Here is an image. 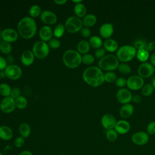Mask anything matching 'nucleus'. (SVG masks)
<instances>
[{"label":"nucleus","mask_w":155,"mask_h":155,"mask_svg":"<svg viewBox=\"0 0 155 155\" xmlns=\"http://www.w3.org/2000/svg\"><path fill=\"white\" fill-rule=\"evenodd\" d=\"M94 62V57L93 54L87 53L82 56V62L85 65H91Z\"/></svg>","instance_id":"obj_38"},{"label":"nucleus","mask_w":155,"mask_h":155,"mask_svg":"<svg viewBox=\"0 0 155 155\" xmlns=\"http://www.w3.org/2000/svg\"><path fill=\"white\" fill-rule=\"evenodd\" d=\"M24 138L20 136L16 137L14 140V145L16 148H21L24 145Z\"/></svg>","instance_id":"obj_42"},{"label":"nucleus","mask_w":155,"mask_h":155,"mask_svg":"<svg viewBox=\"0 0 155 155\" xmlns=\"http://www.w3.org/2000/svg\"><path fill=\"white\" fill-rule=\"evenodd\" d=\"M119 64V60L113 54L105 55L100 59L98 62L99 67L101 70L107 71H113L117 68Z\"/></svg>","instance_id":"obj_5"},{"label":"nucleus","mask_w":155,"mask_h":155,"mask_svg":"<svg viewBox=\"0 0 155 155\" xmlns=\"http://www.w3.org/2000/svg\"><path fill=\"white\" fill-rule=\"evenodd\" d=\"M65 31V25L62 24H59L55 27L53 30V36L56 38L59 39L64 35Z\"/></svg>","instance_id":"obj_31"},{"label":"nucleus","mask_w":155,"mask_h":155,"mask_svg":"<svg viewBox=\"0 0 155 155\" xmlns=\"http://www.w3.org/2000/svg\"><path fill=\"white\" fill-rule=\"evenodd\" d=\"M41 7L38 4L32 5L29 9V15L32 18L38 17L42 13Z\"/></svg>","instance_id":"obj_30"},{"label":"nucleus","mask_w":155,"mask_h":155,"mask_svg":"<svg viewBox=\"0 0 155 155\" xmlns=\"http://www.w3.org/2000/svg\"><path fill=\"white\" fill-rule=\"evenodd\" d=\"M126 85L131 90H138L144 85V80L139 76L133 75L127 79Z\"/></svg>","instance_id":"obj_9"},{"label":"nucleus","mask_w":155,"mask_h":155,"mask_svg":"<svg viewBox=\"0 0 155 155\" xmlns=\"http://www.w3.org/2000/svg\"><path fill=\"white\" fill-rule=\"evenodd\" d=\"M74 13L76 16L80 18L82 17L84 18L86 15L87 13V8L85 5L82 2L75 4L74 7Z\"/></svg>","instance_id":"obj_26"},{"label":"nucleus","mask_w":155,"mask_h":155,"mask_svg":"<svg viewBox=\"0 0 155 155\" xmlns=\"http://www.w3.org/2000/svg\"><path fill=\"white\" fill-rule=\"evenodd\" d=\"M90 49V45L88 41L85 40H82L79 41L77 45L78 51L83 55L88 53Z\"/></svg>","instance_id":"obj_25"},{"label":"nucleus","mask_w":155,"mask_h":155,"mask_svg":"<svg viewBox=\"0 0 155 155\" xmlns=\"http://www.w3.org/2000/svg\"><path fill=\"white\" fill-rule=\"evenodd\" d=\"M18 32L24 39H30L33 37L37 31V25L35 20L30 16L21 18L18 24Z\"/></svg>","instance_id":"obj_2"},{"label":"nucleus","mask_w":155,"mask_h":155,"mask_svg":"<svg viewBox=\"0 0 155 155\" xmlns=\"http://www.w3.org/2000/svg\"><path fill=\"white\" fill-rule=\"evenodd\" d=\"M152 85H153V88H154V90H155V78H154L153 79V81H152Z\"/></svg>","instance_id":"obj_56"},{"label":"nucleus","mask_w":155,"mask_h":155,"mask_svg":"<svg viewBox=\"0 0 155 155\" xmlns=\"http://www.w3.org/2000/svg\"><path fill=\"white\" fill-rule=\"evenodd\" d=\"M117 70L120 73L125 74H128L131 71V67L128 64L124 62L119 64Z\"/></svg>","instance_id":"obj_37"},{"label":"nucleus","mask_w":155,"mask_h":155,"mask_svg":"<svg viewBox=\"0 0 155 155\" xmlns=\"http://www.w3.org/2000/svg\"><path fill=\"white\" fill-rule=\"evenodd\" d=\"M62 61L64 65L69 68H76L82 62V56L74 50L70 49L65 51L62 55Z\"/></svg>","instance_id":"obj_3"},{"label":"nucleus","mask_w":155,"mask_h":155,"mask_svg":"<svg viewBox=\"0 0 155 155\" xmlns=\"http://www.w3.org/2000/svg\"><path fill=\"white\" fill-rule=\"evenodd\" d=\"M116 78V74L113 71H107L104 74V81L108 83L115 82Z\"/></svg>","instance_id":"obj_39"},{"label":"nucleus","mask_w":155,"mask_h":155,"mask_svg":"<svg viewBox=\"0 0 155 155\" xmlns=\"http://www.w3.org/2000/svg\"><path fill=\"white\" fill-rule=\"evenodd\" d=\"M0 146H1V144H0Z\"/></svg>","instance_id":"obj_60"},{"label":"nucleus","mask_w":155,"mask_h":155,"mask_svg":"<svg viewBox=\"0 0 155 155\" xmlns=\"http://www.w3.org/2000/svg\"><path fill=\"white\" fill-rule=\"evenodd\" d=\"M19 155H33V154L31 153V151H28V150H24L22 151L20 153Z\"/></svg>","instance_id":"obj_53"},{"label":"nucleus","mask_w":155,"mask_h":155,"mask_svg":"<svg viewBox=\"0 0 155 155\" xmlns=\"http://www.w3.org/2000/svg\"><path fill=\"white\" fill-rule=\"evenodd\" d=\"M13 136L12 128L7 125L0 126V139L3 140H9Z\"/></svg>","instance_id":"obj_21"},{"label":"nucleus","mask_w":155,"mask_h":155,"mask_svg":"<svg viewBox=\"0 0 155 155\" xmlns=\"http://www.w3.org/2000/svg\"><path fill=\"white\" fill-rule=\"evenodd\" d=\"M72 2L75 3V4H77L79 3H81L82 2V0H73Z\"/></svg>","instance_id":"obj_55"},{"label":"nucleus","mask_w":155,"mask_h":155,"mask_svg":"<svg viewBox=\"0 0 155 155\" xmlns=\"http://www.w3.org/2000/svg\"><path fill=\"white\" fill-rule=\"evenodd\" d=\"M114 31V28L112 24L110 23H105L103 24L99 28V33L100 35L106 39L110 38Z\"/></svg>","instance_id":"obj_20"},{"label":"nucleus","mask_w":155,"mask_h":155,"mask_svg":"<svg viewBox=\"0 0 155 155\" xmlns=\"http://www.w3.org/2000/svg\"><path fill=\"white\" fill-rule=\"evenodd\" d=\"M150 64L153 66L155 67V53H153L150 56Z\"/></svg>","instance_id":"obj_51"},{"label":"nucleus","mask_w":155,"mask_h":155,"mask_svg":"<svg viewBox=\"0 0 155 155\" xmlns=\"http://www.w3.org/2000/svg\"><path fill=\"white\" fill-rule=\"evenodd\" d=\"M88 42L91 47L96 49L101 48L103 44L102 39L97 36H93L90 37Z\"/></svg>","instance_id":"obj_29"},{"label":"nucleus","mask_w":155,"mask_h":155,"mask_svg":"<svg viewBox=\"0 0 155 155\" xmlns=\"http://www.w3.org/2000/svg\"><path fill=\"white\" fill-rule=\"evenodd\" d=\"M4 71L6 77L12 80H16L19 79L22 74L21 68L16 64L8 65Z\"/></svg>","instance_id":"obj_8"},{"label":"nucleus","mask_w":155,"mask_h":155,"mask_svg":"<svg viewBox=\"0 0 155 155\" xmlns=\"http://www.w3.org/2000/svg\"><path fill=\"white\" fill-rule=\"evenodd\" d=\"M97 21L96 16L93 14H87L82 19V23L83 25H84L85 27H91L93 26Z\"/></svg>","instance_id":"obj_24"},{"label":"nucleus","mask_w":155,"mask_h":155,"mask_svg":"<svg viewBox=\"0 0 155 155\" xmlns=\"http://www.w3.org/2000/svg\"><path fill=\"white\" fill-rule=\"evenodd\" d=\"M65 27V30L70 33H77L83 27L82 20L76 16H70L66 20Z\"/></svg>","instance_id":"obj_7"},{"label":"nucleus","mask_w":155,"mask_h":155,"mask_svg":"<svg viewBox=\"0 0 155 155\" xmlns=\"http://www.w3.org/2000/svg\"><path fill=\"white\" fill-rule=\"evenodd\" d=\"M5 77H6V75H5V73L4 70H3V71H0V78H1V79H3V78H4Z\"/></svg>","instance_id":"obj_54"},{"label":"nucleus","mask_w":155,"mask_h":155,"mask_svg":"<svg viewBox=\"0 0 155 155\" xmlns=\"http://www.w3.org/2000/svg\"><path fill=\"white\" fill-rule=\"evenodd\" d=\"M132 94L127 88H120L116 93V99L117 101L122 104H129L132 100Z\"/></svg>","instance_id":"obj_14"},{"label":"nucleus","mask_w":155,"mask_h":155,"mask_svg":"<svg viewBox=\"0 0 155 155\" xmlns=\"http://www.w3.org/2000/svg\"><path fill=\"white\" fill-rule=\"evenodd\" d=\"M84 82L93 87H97L104 82V74L102 70L96 66L87 67L82 73Z\"/></svg>","instance_id":"obj_1"},{"label":"nucleus","mask_w":155,"mask_h":155,"mask_svg":"<svg viewBox=\"0 0 155 155\" xmlns=\"http://www.w3.org/2000/svg\"><path fill=\"white\" fill-rule=\"evenodd\" d=\"M12 88L10 86L5 83L0 84V94L2 96L8 97L10 96Z\"/></svg>","instance_id":"obj_34"},{"label":"nucleus","mask_w":155,"mask_h":155,"mask_svg":"<svg viewBox=\"0 0 155 155\" xmlns=\"http://www.w3.org/2000/svg\"><path fill=\"white\" fill-rule=\"evenodd\" d=\"M0 155H3V154H2L1 153H0Z\"/></svg>","instance_id":"obj_58"},{"label":"nucleus","mask_w":155,"mask_h":155,"mask_svg":"<svg viewBox=\"0 0 155 155\" xmlns=\"http://www.w3.org/2000/svg\"><path fill=\"white\" fill-rule=\"evenodd\" d=\"M137 50L132 45H125L118 48L116 52L117 59L122 62H127L131 61L136 56Z\"/></svg>","instance_id":"obj_4"},{"label":"nucleus","mask_w":155,"mask_h":155,"mask_svg":"<svg viewBox=\"0 0 155 155\" xmlns=\"http://www.w3.org/2000/svg\"><path fill=\"white\" fill-rule=\"evenodd\" d=\"M21 96V90L19 87H14L12 88L10 96L14 99H16Z\"/></svg>","instance_id":"obj_41"},{"label":"nucleus","mask_w":155,"mask_h":155,"mask_svg":"<svg viewBox=\"0 0 155 155\" xmlns=\"http://www.w3.org/2000/svg\"><path fill=\"white\" fill-rule=\"evenodd\" d=\"M149 134L145 131H137L131 136V140L133 143L137 145H144L149 141Z\"/></svg>","instance_id":"obj_12"},{"label":"nucleus","mask_w":155,"mask_h":155,"mask_svg":"<svg viewBox=\"0 0 155 155\" xmlns=\"http://www.w3.org/2000/svg\"><path fill=\"white\" fill-rule=\"evenodd\" d=\"M35 55L32 51L26 50L24 51L21 56V61L24 66L31 65L35 60Z\"/></svg>","instance_id":"obj_19"},{"label":"nucleus","mask_w":155,"mask_h":155,"mask_svg":"<svg viewBox=\"0 0 155 155\" xmlns=\"http://www.w3.org/2000/svg\"><path fill=\"white\" fill-rule=\"evenodd\" d=\"M104 48L109 52H114L118 50L117 42L113 39H107L104 43Z\"/></svg>","instance_id":"obj_23"},{"label":"nucleus","mask_w":155,"mask_h":155,"mask_svg":"<svg viewBox=\"0 0 155 155\" xmlns=\"http://www.w3.org/2000/svg\"><path fill=\"white\" fill-rule=\"evenodd\" d=\"M15 101V104H16V107H17L18 109L22 110L24 109L27 107L28 102L27 99L23 96H20L16 99Z\"/></svg>","instance_id":"obj_32"},{"label":"nucleus","mask_w":155,"mask_h":155,"mask_svg":"<svg viewBox=\"0 0 155 155\" xmlns=\"http://www.w3.org/2000/svg\"><path fill=\"white\" fill-rule=\"evenodd\" d=\"M40 19L44 23L48 25L55 24L57 21L58 18L54 12L48 10H45L42 12L40 15Z\"/></svg>","instance_id":"obj_15"},{"label":"nucleus","mask_w":155,"mask_h":155,"mask_svg":"<svg viewBox=\"0 0 155 155\" xmlns=\"http://www.w3.org/2000/svg\"><path fill=\"white\" fill-rule=\"evenodd\" d=\"M48 44L50 48H53V49H56V48H58L61 46V43L59 39L54 38H51L48 41Z\"/></svg>","instance_id":"obj_40"},{"label":"nucleus","mask_w":155,"mask_h":155,"mask_svg":"<svg viewBox=\"0 0 155 155\" xmlns=\"http://www.w3.org/2000/svg\"><path fill=\"white\" fill-rule=\"evenodd\" d=\"M134 107L130 104H124L119 110V114L121 117L127 119L130 117L133 113Z\"/></svg>","instance_id":"obj_22"},{"label":"nucleus","mask_w":155,"mask_h":155,"mask_svg":"<svg viewBox=\"0 0 155 155\" xmlns=\"http://www.w3.org/2000/svg\"><path fill=\"white\" fill-rule=\"evenodd\" d=\"M118 133L116 131L113 129L108 130L106 132V138L110 142H114L117 139Z\"/></svg>","instance_id":"obj_36"},{"label":"nucleus","mask_w":155,"mask_h":155,"mask_svg":"<svg viewBox=\"0 0 155 155\" xmlns=\"http://www.w3.org/2000/svg\"><path fill=\"white\" fill-rule=\"evenodd\" d=\"M19 36L18 32L12 28H6L2 31L1 38L3 41L11 43L16 41Z\"/></svg>","instance_id":"obj_13"},{"label":"nucleus","mask_w":155,"mask_h":155,"mask_svg":"<svg viewBox=\"0 0 155 155\" xmlns=\"http://www.w3.org/2000/svg\"><path fill=\"white\" fill-rule=\"evenodd\" d=\"M136 57L139 61L142 62V63L145 62L150 57L149 51L145 48L139 49L136 53Z\"/></svg>","instance_id":"obj_27"},{"label":"nucleus","mask_w":155,"mask_h":155,"mask_svg":"<svg viewBox=\"0 0 155 155\" xmlns=\"http://www.w3.org/2000/svg\"><path fill=\"white\" fill-rule=\"evenodd\" d=\"M147 133L150 135H153L155 134V122L152 121L150 122L147 127Z\"/></svg>","instance_id":"obj_43"},{"label":"nucleus","mask_w":155,"mask_h":155,"mask_svg":"<svg viewBox=\"0 0 155 155\" xmlns=\"http://www.w3.org/2000/svg\"><path fill=\"white\" fill-rule=\"evenodd\" d=\"M53 35V31L52 28L47 25L42 26L39 31V36L41 41L47 42L49 41Z\"/></svg>","instance_id":"obj_17"},{"label":"nucleus","mask_w":155,"mask_h":155,"mask_svg":"<svg viewBox=\"0 0 155 155\" xmlns=\"http://www.w3.org/2000/svg\"><path fill=\"white\" fill-rule=\"evenodd\" d=\"M7 64L8 63L6 61V59L0 56V71L5 70V69L7 67Z\"/></svg>","instance_id":"obj_48"},{"label":"nucleus","mask_w":155,"mask_h":155,"mask_svg":"<svg viewBox=\"0 0 155 155\" xmlns=\"http://www.w3.org/2000/svg\"><path fill=\"white\" fill-rule=\"evenodd\" d=\"M137 73L139 76L142 78H149L154 73V67L149 62H143L139 65Z\"/></svg>","instance_id":"obj_11"},{"label":"nucleus","mask_w":155,"mask_h":155,"mask_svg":"<svg viewBox=\"0 0 155 155\" xmlns=\"http://www.w3.org/2000/svg\"><path fill=\"white\" fill-rule=\"evenodd\" d=\"M16 108L15 101L10 96L4 97L0 103V109L4 113H10Z\"/></svg>","instance_id":"obj_10"},{"label":"nucleus","mask_w":155,"mask_h":155,"mask_svg":"<svg viewBox=\"0 0 155 155\" xmlns=\"http://www.w3.org/2000/svg\"><path fill=\"white\" fill-rule=\"evenodd\" d=\"M6 61L7 62V63L10 64H13V62H14V58L12 55L11 54H8L7 56V59H6Z\"/></svg>","instance_id":"obj_50"},{"label":"nucleus","mask_w":155,"mask_h":155,"mask_svg":"<svg viewBox=\"0 0 155 155\" xmlns=\"http://www.w3.org/2000/svg\"><path fill=\"white\" fill-rule=\"evenodd\" d=\"M116 122L115 117L111 114H105L101 118V124L107 130L114 128Z\"/></svg>","instance_id":"obj_16"},{"label":"nucleus","mask_w":155,"mask_h":155,"mask_svg":"<svg viewBox=\"0 0 155 155\" xmlns=\"http://www.w3.org/2000/svg\"><path fill=\"white\" fill-rule=\"evenodd\" d=\"M81 35L84 38H88L91 35V30L88 27H82V28L81 30Z\"/></svg>","instance_id":"obj_47"},{"label":"nucleus","mask_w":155,"mask_h":155,"mask_svg":"<svg viewBox=\"0 0 155 155\" xmlns=\"http://www.w3.org/2000/svg\"><path fill=\"white\" fill-rule=\"evenodd\" d=\"M115 84L117 87L122 88L127 84V80L122 77L117 78L115 81Z\"/></svg>","instance_id":"obj_44"},{"label":"nucleus","mask_w":155,"mask_h":155,"mask_svg":"<svg viewBox=\"0 0 155 155\" xmlns=\"http://www.w3.org/2000/svg\"><path fill=\"white\" fill-rule=\"evenodd\" d=\"M54 2L58 5H64L67 2V0H54Z\"/></svg>","instance_id":"obj_52"},{"label":"nucleus","mask_w":155,"mask_h":155,"mask_svg":"<svg viewBox=\"0 0 155 155\" xmlns=\"http://www.w3.org/2000/svg\"><path fill=\"white\" fill-rule=\"evenodd\" d=\"M154 72H155V67H154Z\"/></svg>","instance_id":"obj_59"},{"label":"nucleus","mask_w":155,"mask_h":155,"mask_svg":"<svg viewBox=\"0 0 155 155\" xmlns=\"http://www.w3.org/2000/svg\"><path fill=\"white\" fill-rule=\"evenodd\" d=\"M135 48H137L138 50L139 49H140V48H147V44L146 42H145V41L141 40V39H139L137 41H136L135 42Z\"/></svg>","instance_id":"obj_46"},{"label":"nucleus","mask_w":155,"mask_h":155,"mask_svg":"<svg viewBox=\"0 0 155 155\" xmlns=\"http://www.w3.org/2000/svg\"><path fill=\"white\" fill-rule=\"evenodd\" d=\"M32 51L35 57L42 59L46 58L50 52L48 44L44 41H38L36 42L32 47Z\"/></svg>","instance_id":"obj_6"},{"label":"nucleus","mask_w":155,"mask_h":155,"mask_svg":"<svg viewBox=\"0 0 155 155\" xmlns=\"http://www.w3.org/2000/svg\"><path fill=\"white\" fill-rule=\"evenodd\" d=\"M1 35H2V31L0 30V38H1Z\"/></svg>","instance_id":"obj_57"},{"label":"nucleus","mask_w":155,"mask_h":155,"mask_svg":"<svg viewBox=\"0 0 155 155\" xmlns=\"http://www.w3.org/2000/svg\"><path fill=\"white\" fill-rule=\"evenodd\" d=\"M19 132L21 136L24 138L29 137L31 133V128L27 123H22L19 127Z\"/></svg>","instance_id":"obj_28"},{"label":"nucleus","mask_w":155,"mask_h":155,"mask_svg":"<svg viewBox=\"0 0 155 155\" xmlns=\"http://www.w3.org/2000/svg\"><path fill=\"white\" fill-rule=\"evenodd\" d=\"M154 91V88L151 84H147L143 86L141 90V92L143 96H149Z\"/></svg>","instance_id":"obj_35"},{"label":"nucleus","mask_w":155,"mask_h":155,"mask_svg":"<svg viewBox=\"0 0 155 155\" xmlns=\"http://www.w3.org/2000/svg\"><path fill=\"white\" fill-rule=\"evenodd\" d=\"M130 123L126 120H119L117 121L114 127V130L119 134H127L130 130Z\"/></svg>","instance_id":"obj_18"},{"label":"nucleus","mask_w":155,"mask_h":155,"mask_svg":"<svg viewBox=\"0 0 155 155\" xmlns=\"http://www.w3.org/2000/svg\"><path fill=\"white\" fill-rule=\"evenodd\" d=\"M105 56V50L103 48H99L96 50L94 52V56L96 58L101 59Z\"/></svg>","instance_id":"obj_45"},{"label":"nucleus","mask_w":155,"mask_h":155,"mask_svg":"<svg viewBox=\"0 0 155 155\" xmlns=\"http://www.w3.org/2000/svg\"><path fill=\"white\" fill-rule=\"evenodd\" d=\"M141 100H142V98L139 94H135L133 96H132V100L131 101H133L134 103L139 104V103L140 102Z\"/></svg>","instance_id":"obj_49"},{"label":"nucleus","mask_w":155,"mask_h":155,"mask_svg":"<svg viewBox=\"0 0 155 155\" xmlns=\"http://www.w3.org/2000/svg\"><path fill=\"white\" fill-rule=\"evenodd\" d=\"M0 51L5 54H9L12 51V46L10 43L4 41L0 42Z\"/></svg>","instance_id":"obj_33"}]
</instances>
